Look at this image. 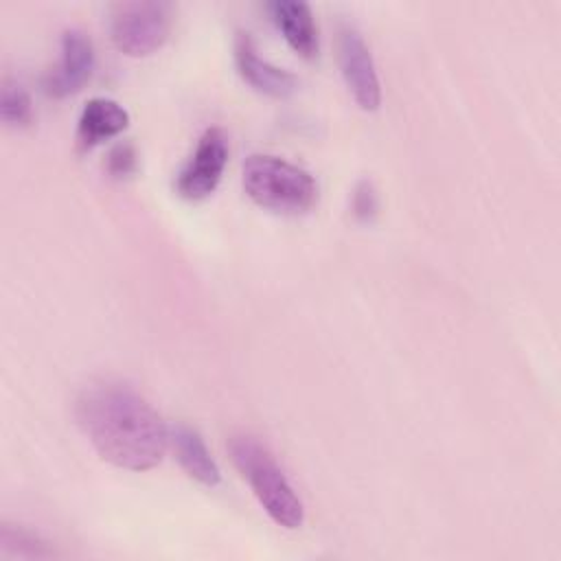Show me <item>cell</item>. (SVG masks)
Here are the masks:
<instances>
[{
	"label": "cell",
	"instance_id": "1",
	"mask_svg": "<svg viewBox=\"0 0 561 561\" xmlns=\"http://www.w3.org/2000/svg\"><path fill=\"white\" fill-rule=\"evenodd\" d=\"M75 414L96 454L118 469H153L167 451L162 416L125 381H92L81 390Z\"/></svg>",
	"mask_w": 561,
	"mask_h": 561
},
{
	"label": "cell",
	"instance_id": "2",
	"mask_svg": "<svg viewBox=\"0 0 561 561\" xmlns=\"http://www.w3.org/2000/svg\"><path fill=\"white\" fill-rule=\"evenodd\" d=\"M228 454L272 522L289 530L300 528L305 522L302 500L270 449L250 434H234L228 440Z\"/></svg>",
	"mask_w": 561,
	"mask_h": 561
},
{
	"label": "cell",
	"instance_id": "3",
	"mask_svg": "<svg viewBox=\"0 0 561 561\" xmlns=\"http://www.w3.org/2000/svg\"><path fill=\"white\" fill-rule=\"evenodd\" d=\"M241 184L256 206L280 215L307 213L318 199V184L309 171L270 153L245 158Z\"/></svg>",
	"mask_w": 561,
	"mask_h": 561
},
{
	"label": "cell",
	"instance_id": "4",
	"mask_svg": "<svg viewBox=\"0 0 561 561\" xmlns=\"http://www.w3.org/2000/svg\"><path fill=\"white\" fill-rule=\"evenodd\" d=\"M173 7L158 0L116 2L110 9L112 44L127 57H147L169 37Z\"/></svg>",
	"mask_w": 561,
	"mask_h": 561
},
{
	"label": "cell",
	"instance_id": "5",
	"mask_svg": "<svg viewBox=\"0 0 561 561\" xmlns=\"http://www.w3.org/2000/svg\"><path fill=\"white\" fill-rule=\"evenodd\" d=\"M228 153H230V147H228L226 131L219 127H208L199 136L195 151L191 153V158L186 160V164L175 178L178 195L188 202H199L208 197L217 188L224 175V169L228 164Z\"/></svg>",
	"mask_w": 561,
	"mask_h": 561
},
{
	"label": "cell",
	"instance_id": "6",
	"mask_svg": "<svg viewBox=\"0 0 561 561\" xmlns=\"http://www.w3.org/2000/svg\"><path fill=\"white\" fill-rule=\"evenodd\" d=\"M337 64L353 101L362 110L375 112L381 103V83L364 37L351 24L337 33Z\"/></svg>",
	"mask_w": 561,
	"mask_h": 561
},
{
	"label": "cell",
	"instance_id": "7",
	"mask_svg": "<svg viewBox=\"0 0 561 561\" xmlns=\"http://www.w3.org/2000/svg\"><path fill=\"white\" fill-rule=\"evenodd\" d=\"M94 70L92 39L79 28H66L61 35V53L57 66L44 79V92L64 99L83 88Z\"/></svg>",
	"mask_w": 561,
	"mask_h": 561
},
{
	"label": "cell",
	"instance_id": "8",
	"mask_svg": "<svg viewBox=\"0 0 561 561\" xmlns=\"http://www.w3.org/2000/svg\"><path fill=\"white\" fill-rule=\"evenodd\" d=\"M234 64L241 79L256 92L272 99H287L298 90V77L285 68L263 59L254 46L250 33H237L234 39Z\"/></svg>",
	"mask_w": 561,
	"mask_h": 561
},
{
	"label": "cell",
	"instance_id": "9",
	"mask_svg": "<svg viewBox=\"0 0 561 561\" xmlns=\"http://www.w3.org/2000/svg\"><path fill=\"white\" fill-rule=\"evenodd\" d=\"M129 127V112L114 99L94 96L90 99L77 121V147L79 151H90L101 142L123 134Z\"/></svg>",
	"mask_w": 561,
	"mask_h": 561
},
{
	"label": "cell",
	"instance_id": "10",
	"mask_svg": "<svg viewBox=\"0 0 561 561\" xmlns=\"http://www.w3.org/2000/svg\"><path fill=\"white\" fill-rule=\"evenodd\" d=\"M267 11L296 55L302 59H313L318 55V26L307 2L274 0L267 4Z\"/></svg>",
	"mask_w": 561,
	"mask_h": 561
},
{
	"label": "cell",
	"instance_id": "11",
	"mask_svg": "<svg viewBox=\"0 0 561 561\" xmlns=\"http://www.w3.org/2000/svg\"><path fill=\"white\" fill-rule=\"evenodd\" d=\"M169 440H171L175 458H178L180 467L186 471V476H191L193 480H197L204 486H217L221 482L219 465L210 456V451L197 430L180 423L169 432Z\"/></svg>",
	"mask_w": 561,
	"mask_h": 561
},
{
	"label": "cell",
	"instance_id": "12",
	"mask_svg": "<svg viewBox=\"0 0 561 561\" xmlns=\"http://www.w3.org/2000/svg\"><path fill=\"white\" fill-rule=\"evenodd\" d=\"M0 118L7 127H13V129H24L33 123V101L22 83L11 79L2 81Z\"/></svg>",
	"mask_w": 561,
	"mask_h": 561
},
{
	"label": "cell",
	"instance_id": "13",
	"mask_svg": "<svg viewBox=\"0 0 561 561\" xmlns=\"http://www.w3.org/2000/svg\"><path fill=\"white\" fill-rule=\"evenodd\" d=\"M0 552L2 557H22V559H46L55 554L46 546V541H42L35 533L13 524L0 526Z\"/></svg>",
	"mask_w": 561,
	"mask_h": 561
},
{
	"label": "cell",
	"instance_id": "14",
	"mask_svg": "<svg viewBox=\"0 0 561 561\" xmlns=\"http://www.w3.org/2000/svg\"><path fill=\"white\" fill-rule=\"evenodd\" d=\"M136 149L129 142H118L110 149L107 153V162L105 169L112 178H127L136 171Z\"/></svg>",
	"mask_w": 561,
	"mask_h": 561
}]
</instances>
